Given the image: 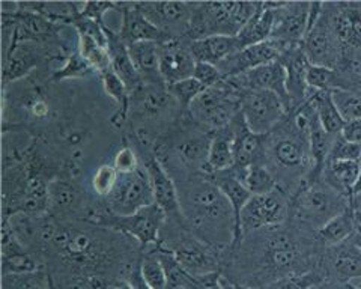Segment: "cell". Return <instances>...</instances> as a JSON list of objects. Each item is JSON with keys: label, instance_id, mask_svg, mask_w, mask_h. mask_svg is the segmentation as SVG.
I'll list each match as a JSON object with an SVG mask.
<instances>
[{"label": "cell", "instance_id": "cell-26", "mask_svg": "<svg viewBox=\"0 0 361 289\" xmlns=\"http://www.w3.org/2000/svg\"><path fill=\"white\" fill-rule=\"evenodd\" d=\"M274 25V8L271 2H259L256 13L247 21L245 26L240 30L236 39H238L240 49L255 46V44L268 41L273 32Z\"/></svg>", "mask_w": 361, "mask_h": 289}, {"label": "cell", "instance_id": "cell-27", "mask_svg": "<svg viewBox=\"0 0 361 289\" xmlns=\"http://www.w3.org/2000/svg\"><path fill=\"white\" fill-rule=\"evenodd\" d=\"M233 135L229 124L228 127L211 133V144L208 151L205 175L229 171L233 168Z\"/></svg>", "mask_w": 361, "mask_h": 289}, {"label": "cell", "instance_id": "cell-36", "mask_svg": "<svg viewBox=\"0 0 361 289\" xmlns=\"http://www.w3.org/2000/svg\"><path fill=\"white\" fill-rule=\"evenodd\" d=\"M140 273L143 281L151 289H166V271L158 257V246L143 249L140 257Z\"/></svg>", "mask_w": 361, "mask_h": 289}, {"label": "cell", "instance_id": "cell-11", "mask_svg": "<svg viewBox=\"0 0 361 289\" xmlns=\"http://www.w3.org/2000/svg\"><path fill=\"white\" fill-rule=\"evenodd\" d=\"M289 217V195L276 188L262 196H252L241 213V233L281 225Z\"/></svg>", "mask_w": 361, "mask_h": 289}, {"label": "cell", "instance_id": "cell-17", "mask_svg": "<svg viewBox=\"0 0 361 289\" xmlns=\"http://www.w3.org/2000/svg\"><path fill=\"white\" fill-rule=\"evenodd\" d=\"M233 135V169L244 171L253 164H264L267 135H256L248 128L240 112L231 122Z\"/></svg>", "mask_w": 361, "mask_h": 289}, {"label": "cell", "instance_id": "cell-37", "mask_svg": "<svg viewBox=\"0 0 361 289\" xmlns=\"http://www.w3.org/2000/svg\"><path fill=\"white\" fill-rule=\"evenodd\" d=\"M2 288L4 289H54L51 276L49 271L41 269L23 273V274H4L2 276Z\"/></svg>", "mask_w": 361, "mask_h": 289}, {"label": "cell", "instance_id": "cell-31", "mask_svg": "<svg viewBox=\"0 0 361 289\" xmlns=\"http://www.w3.org/2000/svg\"><path fill=\"white\" fill-rule=\"evenodd\" d=\"M307 102H310L314 107L316 115H318L321 125L325 128V131L333 136L341 135L345 127V121L342 119L341 113H338V110L333 102L331 92L314 91V89L309 87Z\"/></svg>", "mask_w": 361, "mask_h": 289}, {"label": "cell", "instance_id": "cell-52", "mask_svg": "<svg viewBox=\"0 0 361 289\" xmlns=\"http://www.w3.org/2000/svg\"><path fill=\"white\" fill-rule=\"evenodd\" d=\"M113 289H134V288L131 286V283H130L128 281L121 279V281H118V282L115 283V286H113Z\"/></svg>", "mask_w": 361, "mask_h": 289}, {"label": "cell", "instance_id": "cell-45", "mask_svg": "<svg viewBox=\"0 0 361 289\" xmlns=\"http://www.w3.org/2000/svg\"><path fill=\"white\" fill-rule=\"evenodd\" d=\"M321 276L316 271H310L306 274H300V276H293L288 277V279L280 281L274 285H271L265 289H306L312 285H318L321 282Z\"/></svg>", "mask_w": 361, "mask_h": 289}, {"label": "cell", "instance_id": "cell-47", "mask_svg": "<svg viewBox=\"0 0 361 289\" xmlns=\"http://www.w3.org/2000/svg\"><path fill=\"white\" fill-rule=\"evenodd\" d=\"M341 135L348 142L361 144V118L345 122V127H343Z\"/></svg>", "mask_w": 361, "mask_h": 289}, {"label": "cell", "instance_id": "cell-41", "mask_svg": "<svg viewBox=\"0 0 361 289\" xmlns=\"http://www.w3.org/2000/svg\"><path fill=\"white\" fill-rule=\"evenodd\" d=\"M169 92L172 94V97L176 99V103L183 107L184 110H187L190 107V104L195 102V99L205 91V86L200 85L195 77H190V79L176 82L171 86H167Z\"/></svg>", "mask_w": 361, "mask_h": 289}, {"label": "cell", "instance_id": "cell-29", "mask_svg": "<svg viewBox=\"0 0 361 289\" xmlns=\"http://www.w3.org/2000/svg\"><path fill=\"white\" fill-rule=\"evenodd\" d=\"M18 8L27 13L38 14L56 25L71 26L80 17L83 4L73 2H17Z\"/></svg>", "mask_w": 361, "mask_h": 289}, {"label": "cell", "instance_id": "cell-14", "mask_svg": "<svg viewBox=\"0 0 361 289\" xmlns=\"http://www.w3.org/2000/svg\"><path fill=\"white\" fill-rule=\"evenodd\" d=\"M309 16L310 4L283 2L274 9V25L269 39L277 42L283 51L290 46H300L306 38Z\"/></svg>", "mask_w": 361, "mask_h": 289}, {"label": "cell", "instance_id": "cell-13", "mask_svg": "<svg viewBox=\"0 0 361 289\" xmlns=\"http://www.w3.org/2000/svg\"><path fill=\"white\" fill-rule=\"evenodd\" d=\"M301 46L310 65L326 66V68L333 70H338L342 66L343 50L329 23V18H326L324 4L318 21L306 33V38H304Z\"/></svg>", "mask_w": 361, "mask_h": 289}, {"label": "cell", "instance_id": "cell-21", "mask_svg": "<svg viewBox=\"0 0 361 289\" xmlns=\"http://www.w3.org/2000/svg\"><path fill=\"white\" fill-rule=\"evenodd\" d=\"M280 62L286 70V89L290 102V110L307 102V71L310 62L302 50V46H290L281 53ZM289 110V112H290Z\"/></svg>", "mask_w": 361, "mask_h": 289}, {"label": "cell", "instance_id": "cell-12", "mask_svg": "<svg viewBox=\"0 0 361 289\" xmlns=\"http://www.w3.org/2000/svg\"><path fill=\"white\" fill-rule=\"evenodd\" d=\"M316 273L322 281L342 283L361 281V250L349 240L336 246L324 247Z\"/></svg>", "mask_w": 361, "mask_h": 289}, {"label": "cell", "instance_id": "cell-10", "mask_svg": "<svg viewBox=\"0 0 361 289\" xmlns=\"http://www.w3.org/2000/svg\"><path fill=\"white\" fill-rule=\"evenodd\" d=\"M241 113L256 135H269L288 115V107L277 94L264 89L247 91L241 98Z\"/></svg>", "mask_w": 361, "mask_h": 289}, {"label": "cell", "instance_id": "cell-44", "mask_svg": "<svg viewBox=\"0 0 361 289\" xmlns=\"http://www.w3.org/2000/svg\"><path fill=\"white\" fill-rule=\"evenodd\" d=\"M193 77L207 89L208 87H219L224 80V75L221 74L217 65L202 63V62H196Z\"/></svg>", "mask_w": 361, "mask_h": 289}, {"label": "cell", "instance_id": "cell-42", "mask_svg": "<svg viewBox=\"0 0 361 289\" xmlns=\"http://www.w3.org/2000/svg\"><path fill=\"white\" fill-rule=\"evenodd\" d=\"M140 155L139 151L134 147H131V143H123V147H121L116 154L113 155V168L118 171L119 175L123 173H133L135 171H139L140 166Z\"/></svg>", "mask_w": 361, "mask_h": 289}, {"label": "cell", "instance_id": "cell-8", "mask_svg": "<svg viewBox=\"0 0 361 289\" xmlns=\"http://www.w3.org/2000/svg\"><path fill=\"white\" fill-rule=\"evenodd\" d=\"M241 112V98L223 86L208 87L187 109V116L207 133L228 127Z\"/></svg>", "mask_w": 361, "mask_h": 289}, {"label": "cell", "instance_id": "cell-5", "mask_svg": "<svg viewBox=\"0 0 361 289\" xmlns=\"http://www.w3.org/2000/svg\"><path fill=\"white\" fill-rule=\"evenodd\" d=\"M349 205L351 199L334 190L322 178L307 180L289 197L288 220L316 232Z\"/></svg>", "mask_w": 361, "mask_h": 289}, {"label": "cell", "instance_id": "cell-48", "mask_svg": "<svg viewBox=\"0 0 361 289\" xmlns=\"http://www.w3.org/2000/svg\"><path fill=\"white\" fill-rule=\"evenodd\" d=\"M220 281H221L223 289H253V288H250V286H245V285H241V283H238V282H235V281L229 279V277H226L223 273H221Z\"/></svg>", "mask_w": 361, "mask_h": 289}, {"label": "cell", "instance_id": "cell-6", "mask_svg": "<svg viewBox=\"0 0 361 289\" xmlns=\"http://www.w3.org/2000/svg\"><path fill=\"white\" fill-rule=\"evenodd\" d=\"M259 2L191 4V23L185 39L196 41L212 35L236 37L256 13Z\"/></svg>", "mask_w": 361, "mask_h": 289}, {"label": "cell", "instance_id": "cell-51", "mask_svg": "<svg viewBox=\"0 0 361 289\" xmlns=\"http://www.w3.org/2000/svg\"><path fill=\"white\" fill-rule=\"evenodd\" d=\"M361 193V160H360V173H358V178H357V183L353 188V197L360 195Z\"/></svg>", "mask_w": 361, "mask_h": 289}, {"label": "cell", "instance_id": "cell-9", "mask_svg": "<svg viewBox=\"0 0 361 289\" xmlns=\"http://www.w3.org/2000/svg\"><path fill=\"white\" fill-rule=\"evenodd\" d=\"M103 202L110 213L118 216H130L143 207L154 204L152 187L145 168L133 173L119 175L115 188L103 199Z\"/></svg>", "mask_w": 361, "mask_h": 289}, {"label": "cell", "instance_id": "cell-38", "mask_svg": "<svg viewBox=\"0 0 361 289\" xmlns=\"http://www.w3.org/2000/svg\"><path fill=\"white\" fill-rule=\"evenodd\" d=\"M331 97L345 122L361 118V91H357V89H333Z\"/></svg>", "mask_w": 361, "mask_h": 289}, {"label": "cell", "instance_id": "cell-24", "mask_svg": "<svg viewBox=\"0 0 361 289\" xmlns=\"http://www.w3.org/2000/svg\"><path fill=\"white\" fill-rule=\"evenodd\" d=\"M128 51L145 86H167L160 71V44L135 42L130 44Z\"/></svg>", "mask_w": 361, "mask_h": 289}, {"label": "cell", "instance_id": "cell-46", "mask_svg": "<svg viewBox=\"0 0 361 289\" xmlns=\"http://www.w3.org/2000/svg\"><path fill=\"white\" fill-rule=\"evenodd\" d=\"M111 9H118V4L113 2H85L80 18L97 21L99 25H104V16Z\"/></svg>", "mask_w": 361, "mask_h": 289}, {"label": "cell", "instance_id": "cell-7", "mask_svg": "<svg viewBox=\"0 0 361 289\" xmlns=\"http://www.w3.org/2000/svg\"><path fill=\"white\" fill-rule=\"evenodd\" d=\"M89 221L94 225L128 235L137 241L142 249H146L154 246V244H158L160 230L166 221V213L154 202L130 216H118L110 213L104 207V202H101Z\"/></svg>", "mask_w": 361, "mask_h": 289}, {"label": "cell", "instance_id": "cell-33", "mask_svg": "<svg viewBox=\"0 0 361 289\" xmlns=\"http://www.w3.org/2000/svg\"><path fill=\"white\" fill-rule=\"evenodd\" d=\"M158 257L166 271V289H199L195 277L180 266L171 252L158 246Z\"/></svg>", "mask_w": 361, "mask_h": 289}, {"label": "cell", "instance_id": "cell-28", "mask_svg": "<svg viewBox=\"0 0 361 289\" xmlns=\"http://www.w3.org/2000/svg\"><path fill=\"white\" fill-rule=\"evenodd\" d=\"M360 173V161L329 160L324 166L321 178L334 190L353 199V188Z\"/></svg>", "mask_w": 361, "mask_h": 289}, {"label": "cell", "instance_id": "cell-18", "mask_svg": "<svg viewBox=\"0 0 361 289\" xmlns=\"http://www.w3.org/2000/svg\"><path fill=\"white\" fill-rule=\"evenodd\" d=\"M281 53H283V49L273 39H268L238 50L217 66L224 77H235L252 71L257 66L280 61Z\"/></svg>", "mask_w": 361, "mask_h": 289}, {"label": "cell", "instance_id": "cell-1", "mask_svg": "<svg viewBox=\"0 0 361 289\" xmlns=\"http://www.w3.org/2000/svg\"><path fill=\"white\" fill-rule=\"evenodd\" d=\"M322 246L316 232L288 220L248 232L223 254L221 273L253 289H265L288 277L316 271Z\"/></svg>", "mask_w": 361, "mask_h": 289}, {"label": "cell", "instance_id": "cell-39", "mask_svg": "<svg viewBox=\"0 0 361 289\" xmlns=\"http://www.w3.org/2000/svg\"><path fill=\"white\" fill-rule=\"evenodd\" d=\"M38 269H41L39 262L26 247L11 253H2V276L30 273Z\"/></svg>", "mask_w": 361, "mask_h": 289}, {"label": "cell", "instance_id": "cell-54", "mask_svg": "<svg viewBox=\"0 0 361 289\" xmlns=\"http://www.w3.org/2000/svg\"><path fill=\"white\" fill-rule=\"evenodd\" d=\"M306 289H319V283H318V285H312V286H309V288H306Z\"/></svg>", "mask_w": 361, "mask_h": 289}, {"label": "cell", "instance_id": "cell-23", "mask_svg": "<svg viewBox=\"0 0 361 289\" xmlns=\"http://www.w3.org/2000/svg\"><path fill=\"white\" fill-rule=\"evenodd\" d=\"M212 183L216 184L221 193L228 197V201L233 209V216H235V240L232 247L229 250H233L236 246H238L240 241L243 240V233H241V213L245 207V204L248 202V199L252 197L250 192L247 190L244 187V184L238 180V176L235 175V172L232 169L229 171H223V172H217L209 175Z\"/></svg>", "mask_w": 361, "mask_h": 289}, {"label": "cell", "instance_id": "cell-3", "mask_svg": "<svg viewBox=\"0 0 361 289\" xmlns=\"http://www.w3.org/2000/svg\"><path fill=\"white\" fill-rule=\"evenodd\" d=\"M264 164L273 172L279 187L289 197L309 180L313 171L309 137L293 128L288 115L267 135Z\"/></svg>", "mask_w": 361, "mask_h": 289}, {"label": "cell", "instance_id": "cell-22", "mask_svg": "<svg viewBox=\"0 0 361 289\" xmlns=\"http://www.w3.org/2000/svg\"><path fill=\"white\" fill-rule=\"evenodd\" d=\"M104 32L107 37V51L110 56L111 70L116 73V75L123 82V85L127 86L128 92L133 95L134 92L140 91L145 85L131 61L128 46L119 38L118 32L111 30L106 25Z\"/></svg>", "mask_w": 361, "mask_h": 289}, {"label": "cell", "instance_id": "cell-50", "mask_svg": "<svg viewBox=\"0 0 361 289\" xmlns=\"http://www.w3.org/2000/svg\"><path fill=\"white\" fill-rule=\"evenodd\" d=\"M349 241H353L355 246L361 250V221L357 220V225H355V230L353 233V237L349 238Z\"/></svg>", "mask_w": 361, "mask_h": 289}, {"label": "cell", "instance_id": "cell-30", "mask_svg": "<svg viewBox=\"0 0 361 289\" xmlns=\"http://www.w3.org/2000/svg\"><path fill=\"white\" fill-rule=\"evenodd\" d=\"M355 225L357 219L354 214V209L349 205L341 214H337L336 217L326 221L321 229L316 230V238H318L322 247L336 246V244L348 241L353 237Z\"/></svg>", "mask_w": 361, "mask_h": 289}, {"label": "cell", "instance_id": "cell-20", "mask_svg": "<svg viewBox=\"0 0 361 289\" xmlns=\"http://www.w3.org/2000/svg\"><path fill=\"white\" fill-rule=\"evenodd\" d=\"M118 11L122 14L121 29L118 30L119 38L130 46L135 42L152 41L163 44L171 41L164 32H161L157 26L143 16L139 9L137 2H122L118 4Z\"/></svg>", "mask_w": 361, "mask_h": 289}, {"label": "cell", "instance_id": "cell-43", "mask_svg": "<svg viewBox=\"0 0 361 289\" xmlns=\"http://www.w3.org/2000/svg\"><path fill=\"white\" fill-rule=\"evenodd\" d=\"M329 160H361V144L348 142L342 135H337L330 151ZM326 160V161H329Z\"/></svg>", "mask_w": 361, "mask_h": 289}, {"label": "cell", "instance_id": "cell-35", "mask_svg": "<svg viewBox=\"0 0 361 289\" xmlns=\"http://www.w3.org/2000/svg\"><path fill=\"white\" fill-rule=\"evenodd\" d=\"M77 51L94 66L97 73L104 71L111 66L106 44L99 42L94 37L86 35V33H77Z\"/></svg>", "mask_w": 361, "mask_h": 289}, {"label": "cell", "instance_id": "cell-40", "mask_svg": "<svg viewBox=\"0 0 361 289\" xmlns=\"http://www.w3.org/2000/svg\"><path fill=\"white\" fill-rule=\"evenodd\" d=\"M118 171L113 168L111 163H101L98 164L92 176H90V188L97 197L106 199L118 181Z\"/></svg>", "mask_w": 361, "mask_h": 289}, {"label": "cell", "instance_id": "cell-16", "mask_svg": "<svg viewBox=\"0 0 361 289\" xmlns=\"http://www.w3.org/2000/svg\"><path fill=\"white\" fill-rule=\"evenodd\" d=\"M139 155L142 159L143 168L146 173H148L155 204L164 211L166 219L184 220L183 213H180V207H179L178 188L171 173L166 171L161 161L158 160L154 154H139Z\"/></svg>", "mask_w": 361, "mask_h": 289}, {"label": "cell", "instance_id": "cell-53", "mask_svg": "<svg viewBox=\"0 0 361 289\" xmlns=\"http://www.w3.org/2000/svg\"><path fill=\"white\" fill-rule=\"evenodd\" d=\"M348 286H349V289H361V286L355 285V283H348Z\"/></svg>", "mask_w": 361, "mask_h": 289}, {"label": "cell", "instance_id": "cell-32", "mask_svg": "<svg viewBox=\"0 0 361 289\" xmlns=\"http://www.w3.org/2000/svg\"><path fill=\"white\" fill-rule=\"evenodd\" d=\"M232 171L252 196L268 195L279 188L273 172L265 164H253L244 171H236L232 168Z\"/></svg>", "mask_w": 361, "mask_h": 289}, {"label": "cell", "instance_id": "cell-19", "mask_svg": "<svg viewBox=\"0 0 361 289\" xmlns=\"http://www.w3.org/2000/svg\"><path fill=\"white\" fill-rule=\"evenodd\" d=\"M196 61L187 39H171L160 44V71L167 86L193 77Z\"/></svg>", "mask_w": 361, "mask_h": 289}, {"label": "cell", "instance_id": "cell-25", "mask_svg": "<svg viewBox=\"0 0 361 289\" xmlns=\"http://www.w3.org/2000/svg\"><path fill=\"white\" fill-rule=\"evenodd\" d=\"M190 49L193 53L196 62L219 65L226 61L240 49V44L236 37H224V35H212L196 41H190Z\"/></svg>", "mask_w": 361, "mask_h": 289}, {"label": "cell", "instance_id": "cell-49", "mask_svg": "<svg viewBox=\"0 0 361 289\" xmlns=\"http://www.w3.org/2000/svg\"><path fill=\"white\" fill-rule=\"evenodd\" d=\"M319 289H349L348 283L336 282V281H321Z\"/></svg>", "mask_w": 361, "mask_h": 289}, {"label": "cell", "instance_id": "cell-34", "mask_svg": "<svg viewBox=\"0 0 361 289\" xmlns=\"http://www.w3.org/2000/svg\"><path fill=\"white\" fill-rule=\"evenodd\" d=\"M97 71L94 66L90 65L80 53L73 51L68 56L59 70H54L49 75V82L53 85H61L66 80H77V79H87V77L94 75Z\"/></svg>", "mask_w": 361, "mask_h": 289}, {"label": "cell", "instance_id": "cell-15", "mask_svg": "<svg viewBox=\"0 0 361 289\" xmlns=\"http://www.w3.org/2000/svg\"><path fill=\"white\" fill-rule=\"evenodd\" d=\"M139 9L154 26L171 39H185L191 23V4L137 2Z\"/></svg>", "mask_w": 361, "mask_h": 289}, {"label": "cell", "instance_id": "cell-4", "mask_svg": "<svg viewBox=\"0 0 361 289\" xmlns=\"http://www.w3.org/2000/svg\"><path fill=\"white\" fill-rule=\"evenodd\" d=\"M158 246L171 252L183 269L193 277L223 270V253L197 238L185 220L166 219Z\"/></svg>", "mask_w": 361, "mask_h": 289}, {"label": "cell", "instance_id": "cell-2", "mask_svg": "<svg viewBox=\"0 0 361 289\" xmlns=\"http://www.w3.org/2000/svg\"><path fill=\"white\" fill-rule=\"evenodd\" d=\"M173 181L188 229L224 254L232 247L236 226L228 197L205 173L178 175Z\"/></svg>", "mask_w": 361, "mask_h": 289}]
</instances>
